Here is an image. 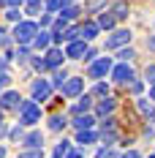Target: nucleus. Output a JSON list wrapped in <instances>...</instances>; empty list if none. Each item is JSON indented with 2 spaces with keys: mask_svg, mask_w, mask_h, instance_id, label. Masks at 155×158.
<instances>
[{
  "mask_svg": "<svg viewBox=\"0 0 155 158\" xmlns=\"http://www.w3.org/2000/svg\"><path fill=\"white\" fill-rule=\"evenodd\" d=\"M35 35H38V25L35 22H30V19L16 22V27H14V41L16 44H30V41H35Z\"/></svg>",
  "mask_w": 155,
  "mask_h": 158,
  "instance_id": "nucleus-1",
  "label": "nucleus"
},
{
  "mask_svg": "<svg viewBox=\"0 0 155 158\" xmlns=\"http://www.w3.org/2000/svg\"><path fill=\"white\" fill-rule=\"evenodd\" d=\"M41 120V104L38 101H25L19 106V123L22 126H35Z\"/></svg>",
  "mask_w": 155,
  "mask_h": 158,
  "instance_id": "nucleus-2",
  "label": "nucleus"
},
{
  "mask_svg": "<svg viewBox=\"0 0 155 158\" xmlns=\"http://www.w3.org/2000/svg\"><path fill=\"white\" fill-rule=\"evenodd\" d=\"M112 68H114V60H112V57H98V60L90 63L87 77L90 79H101V77H106V74H112Z\"/></svg>",
  "mask_w": 155,
  "mask_h": 158,
  "instance_id": "nucleus-3",
  "label": "nucleus"
},
{
  "mask_svg": "<svg viewBox=\"0 0 155 158\" xmlns=\"http://www.w3.org/2000/svg\"><path fill=\"white\" fill-rule=\"evenodd\" d=\"M112 79H114L117 85H131V82H133V68L128 63H117L112 68Z\"/></svg>",
  "mask_w": 155,
  "mask_h": 158,
  "instance_id": "nucleus-4",
  "label": "nucleus"
},
{
  "mask_svg": "<svg viewBox=\"0 0 155 158\" xmlns=\"http://www.w3.org/2000/svg\"><path fill=\"white\" fill-rule=\"evenodd\" d=\"M33 93V101H47L49 95H52V82H47V79H35L30 87Z\"/></svg>",
  "mask_w": 155,
  "mask_h": 158,
  "instance_id": "nucleus-5",
  "label": "nucleus"
},
{
  "mask_svg": "<svg viewBox=\"0 0 155 158\" xmlns=\"http://www.w3.org/2000/svg\"><path fill=\"white\" fill-rule=\"evenodd\" d=\"M82 90H84V79H82V77H68V82L60 87V93H63V95H68V98L79 95Z\"/></svg>",
  "mask_w": 155,
  "mask_h": 158,
  "instance_id": "nucleus-6",
  "label": "nucleus"
},
{
  "mask_svg": "<svg viewBox=\"0 0 155 158\" xmlns=\"http://www.w3.org/2000/svg\"><path fill=\"white\" fill-rule=\"evenodd\" d=\"M131 41V30H114L112 35L106 38V49H120Z\"/></svg>",
  "mask_w": 155,
  "mask_h": 158,
  "instance_id": "nucleus-7",
  "label": "nucleus"
},
{
  "mask_svg": "<svg viewBox=\"0 0 155 158\" xmlns=\"http://www.w3.org/2000/svg\"><path fill=\"white\" fill-rule=\"evenodd\" d=\"M22 144H25L27 150H44V134H41V131H30V134H25Z\"/></svg>",
  "mask_w": 155,
  "mask_h": 158,
  "instance_id": "nucleus-8",
  "label": "nucleus"
},
{
  "mask_svg": "<svg viewBox=\"0 0 155 158\" xmlns=\"http://www.w3.org/2000/svg\"><path fill=\"white\" fill-rule=\"evenodd\" d=\"M65 55H68L71 60H82V57L87 55V41H71L68 49H65Z\"/></svg>",
  "mask_w": 155,
  "mask_h": 158,
  "instance_id": "nucleus-9",
  "label": "nucleus"
},
{
  "mask_svg": "<svg viewBox=\"0 0 155 158\" xmlns=\"http://www.w3.org/2000/svg\"><path fill=\"white\" fill-rule=\"evenodd\" d=\"M19 93L16 90H8V93L0 95V109H19Z\"/></svg>",
  "mask_w": 155,
  "mask_h": 158,
  "instance_id": "nucleus-10",
  "label": "nucleus"
},
{
  "mask_svg": "<svg viewBox=\"0 0 155 158\" xmlns=\"http://www.w3.org/2000/svg\"><path fill=\"white\" fill-rule=\"evenodd\" d=\"M63 57H68V55H63V49H47V57H44V60H47V65L49 68H60V63H63Z\"/></svg>",
  "mask_w": 155,
  "mask_h": 158,
  "instance_id": "nucleus-11",
  "label": "nucleus"
},
{
  "mask_svg": "<svg viewBox=\"0 0 155 158\" xmlns=\"http://www.w3.org/2000/svg\"><path fill=\"white\" fill-rule=\"evenodd\" d=\"M93 126H95L93 114H76V117H74V128H76V131H87V128H93Z\"/></svg>",
  "mask_w": 155,
  "mask_h": 158,
  "instance_id": "nucleus-12",
  "label": "nucleus"
},
{
  "mask_svg": "<svg viewBox=\"0 0 155 158\" xmlns=\"http://www.w3.org/2000/svg\"><path fill=\"white\" fill-rule=\"evenodd\" d=\"M79 30H82V41H93L95 35H98V25L95 22H84Z\"/></svg>",
  "mask_w": 155,
  "mask_h": 158,
  "instance_id": "nucleus-13",
  "label": "nucleus"
},
{
  "mask_svg": "<svg viewBox=\"0 0 155 158\" xmlns=\"http://www.w3.org/2000/svg\"><path fill=\"white\" fill-rule=\"evenodd\" d=\"M76 35H82V30H79V27H65V30L60 33V35H55V41H68V44H71V41H76Z\"/></svg>",
  "mask_w": 155,
  "mask_h": 158,
  "instance_id": "nucleus-14",
  "label": "nucleus"
},
{
  "mask_svg": "<svg viewBox=\"0 0 155 158\" xmlns=\"http://www.w3.org/2000/svg\"><path fill=\"white\" fill-rule=\"evenodd\" d=\"M114 106H117V101L106 95V98H104V101L98 104V114H101V117H106V114H112V112H114Z\"/></svg>",
  "mask_w": 155,
  "mask_h": 158,
  "instance_id": "nucleus-15",
  "label": "nucleus"
},
{
  "mask_svg": "<svg viewBox=\"0 0 155 158\" xmlns=\"http://www.w3.org/2000/svg\"><path fill=\"white\" fill-rule=\"evenodd\" d=\"M98 139V134H95L93 128H87V131H76V142L79 144H93Z\"/></svg>",
  "mask_w": 155,
  "mask_h": 158,
  "instance_id": "nucleus-16",
  "label": "nucleus"
},
{
  "mask_svg": "<svg viewBox=\"0 0 155 158\" xmlns=\"http://www.w3.org/2000/svg\"><path fill=\"white\" fill-rule=\"evenodd\" d=\"M114 22H117V19H114L112 11H104V14L98 16V27H104V30H112V27H114Z\"/></svg>",
  "mask_w": 155,
  "mask_h": 158,
  "instance_id": "nucleus-17",
  "label": "nucleus"
},
{
  "mask_svg": "<svg viewBox=\"0 0 155 158\" xmlns=\"http://www.w3.org/2000/svg\"><path fill=\"white\" fill-rule=\"evenodd\" d=\"M49 41H52V33L41 30L38 35H35V41H33V47H35V49H47V47H49Z\"/></svg>",
  "mask_w": 155,
  "mask_h": 158,
  "instance_id": "nucleus-18",
  "label": "nucleus"
},
{
  "mask_svg": "<svg viewBox=\"0 0 155 158\" xmlns=\"http://www.w3.org/2000/svg\"><path fill=\"white\" fill-rule=\"evenodd\" d=\"M90 106H93V101H90V95H84V98H79V104L74 106V114H87Z\"/></svg>",
  "mask_w": 155,
  "mask_h": 158,
  "instance_id": "nucleus-19",
  "label": "nucleus"
},
{
  "mask_svg": "<svg viewBox=\"0 0 155 158\" xmlns=\"http://www.w3.org/2000/svg\"><path fill=\"white\" fill-rule=\"evenodd\" d=\"M112 14H114V19H128V6H125L123 0L114 3V6H112Z\"/></svg>",
  "mask_w": 155,
  "mask_h": 158,
  "instance_id": "nucleus-20",
  "label": "nucleus"
},
{
  "mask_svg": "<svg viewBox=\"0 0 155 158\" xmlns=\"http://www.w3.org/2000/svg\"><path fill=\"white\" fill-rule=\"evenodd\" d=\"M76 16H79V8H76V6H65V8L60 11V19H63V22H71V19H76Z\"/></svg>",
  "mask_w": 155,
  "mask_h": 158,
  "instance_id": "nucleus-21",
  "label": "nucleus"
},
{
  "mask_svg": "<svg viewBox=\"0 0 155 158\" xmlns=\"http://www.w3.org/2000/svg\"><path fill=\"white\" fill-rule=\"evenodd\" d=\"M65 82H68V74H65L63 68H57V71H55V77H52V87H63Z\"/></svg>",
  "mask_w": 155,
  "mask_h": 158,
  "instance_id": "nucleus-22",
  "label": "nucleus"
},
{
  "mask_svg": "<svg viewBox=\"0 0 155 158\" xmlns=\"http://www.w3.org/2000/svg\"><path fill=\"white\" fill-rule=\"evenodd\" d=\"M68 126V123H65V117H60V114H52V117H49V128H52V131H60V128H65Z\"/></svg>",
  "mask_w": 155,
  "mask_h": 158,
  "instance_id": "nucleus-23",
  "label": "nucleus"
},
{
  "mask_svg": "<svg viewBox=\"0 0 155 158\" xmlns=\"http://www.w3.org/2000/svg\"><path fill=\"white\" fill-rule=\"evenodd\" d=\"M65 6H68V0H47V8H49V11H55V14H60Z\"/></svg>",
  "mask_w": 155,
  "mask_h": 158,
  "instance_id": "nucleus-24",
  "label": "nucleus"
},
{
  "mask_svg": "<svg viewBox=\"0 0 155 158\" xmlns=\"http://www.w3.org/2000/svg\"><path fill=\"white\" fill-rule=\"evenodd\" d=\"M139 109H141L144 117H155V106H153V104H147L144 98H139Z\"/></svg>",
  "mask_w": 155,
  "mask_h": 158,
  "instance_id": "nucleus-25",
  "label": "nucleus"
},
{
  "mask_svg": "<svg viewBox=\"0 0 155 158\" xmlns=\"http://www.w3.org/2000/svg\"><path fill=\"white\" fill-rule=\"evenodd\" d=\"M117 57H120V60H123V63H131V60H133V57H136V52H133V49L128 47V49H120V55H117Z\"/></svg>",
  "mask_w": 155,
  "mask_h": 158,
  "instance_id": "nucleus-26",
  "label": "nucleus"
},
{
  "mask_svg": "<svg viewBox=\"0 0 155 158\" xmlns=\"http://www.w3.org/2000/svg\"><path fill=\"white\" fill-rule=\"evenodd\" d=\"M65 156H68V142L63 139V142L55 147V158H65Z\"/></svg>",
  "mask_w": 155,
  "mask_h": 158,
  "instance_id": "nucleus-27",
  "label": "nucleus"
},
{
  "mask_svg": "<svg viewBox=\"0 0 155 158\" xmlns=\"http://www.w3.org/2000/svg\"><path fill=\"white\" fill-rule=\"evenodd\" d=\"M93 93H95V95H104V98H106V95H109V85H106V82H98V85L93 87Z\"/></svg>",
  "mask_w": 155,
  "mask_h": 158,
  "instance_id": "nucleus-28",
  "label": "nucleus"
},
{
  "mask_svg": "<svg viewBox=\"0 0 155 158\" xmlns=\"http://www.w3.org/2000/svg\"><path fill=\"white\" fill-rule=\"evenodd\" d=\"M16 158H44V150H25V153H19Z\"/></svg>",
  "mask_w": 155,
  "mask_h": 158,
  "instance_id": "nucleus-29",
  "label": "nucleus"
},
{
  "mask_svg": "<svg viewBox=\"0 0 155 158\" xmlns=\"http://www.w3.org/2000/svg\"><path fill=\"white\" fill-rule=\"evenodd\" d=\"M41 6H44V0H27V14H38Z\"/></svg>",
  "mask_w": 155,
  "mask_h": 158,
  "instance_id": "nucleus-30",
  "label": "nucleus"
},
{
  "mask_svg": "<svg viewBox=\"0 0 155 158\" xmlns=\"http://www.w3.org/2000/svg\"><path fill=\"white\" fill-rule=\"evenodd\" d=\"M6 16H8L11 22H22V14H19V8H8V11H6Z\"/></svg>",
  "mask_w": 155,
  "mask_h": 158,
  "instance_id": "nucleus-31",
  "label": "nucleus"
},
{
  "mask_svg": "<svg viewBox=\"0 0 155 158\" xmlns=\"http://www.w3.org/2000/svg\"><path fill=\"white\" fill-rule=\"evenodd\" d=\"M33 68H35V71H47L49 65H47V60H41V57H35V60H33Z\"/></svg>",
  "mask_w": 155,
  "mask_h": 158,
  "instance_id": "nucleus-32",
  "label": "nucleus"
},
{
  "mask_svg": "<svg viewBox=\"0 0 155 158\" xmlns=\"http://www.w3.org/2000/svg\"><path fill=\"white\" fill-rule=\"evenodd\" d=\"M141 90H144V82H136V79H133V82H131V93H133V95H139Z\"/></svg>",
  "mask_w": 155,
  "mask_h": 158,
  "instance_id": "nucleus-33",
  "label": "nucleus"
},
{
  "mask_svg": "<svg viewBox=\"0 0 155 158\" xmlns=\"http://www.w3.org/2000/svg\"><path fill=\"white\" fill-rule=\"evenodd\" d=\"M0 6H6V8H19L22 0H0Z\"/></svg>",
  "mask_w": 155,
  "mask_h": 158,
  "instance_id": "nucleus-34",
  "label": "nucleus"
},
{
  "mask_svg": "<svg viewBox=\"0 0 155 158\" xmlns=\"http://www.w3.org/2000/svg\"><path fill=\"white\" fill-rule=\"evenodd\" d=\"M144 74H147V82H153V85H155V63L147 65V71H144Z\"/></svg>",
  "mask_w": 155,
  "mask_h": 158,
  "instance_id": "nucleus-35",
  "label": "nucleus"
},
{
  "mask_svg": "<svg viewBox=\"0 0 155 158\" xmlns=\"http://www.w3.org/2000/svg\"><path fill=\"white\" fill-rule=\"evenodd\" d=\"M3 47H8V33L0 27V49H3Z\"/></svg>",
  "mask_w": 155,
  "mask_h": 158,
  "instance_id": "nucleus-36",
  "label": "nucleus"
},
{
  "mask_svg": "<svg viewBox=\"0 0 155 158\" xmlns=\"http://www.w3.org/2000/svg\"><path fill=\"white\" fill-rule=\"evenodd\" d=\"M8 82H11V79H8V74H6V71H0V90H3Z\"/></svg>",
  "mask_w": 155,
  "mask_h": 158,
  "instance_id": "nucleus-37",
  "label": "nucleus"
},
{
  "mask_svg": "<svg viewBox=\"0 0 155 158\" xmlns=\"http://www.w3.org/2000/svg\"><path fill=\"white\" fill-rule=\"evenodd\" d=\"M11 139H25V134H22V128H19V126L11 131Z\"/></svg>",
  "mask_w": 155,
  "mask_h": 158,
  "instance_id": "nucleus-38",
  "label": "nucleus"
},
{
  "mask_svg": "<svg viewBox=\"0 0 155 158\" xmlns=\"http://www.w3.org/2000/svg\"><path fill=\"white\" fill-rule=\"evenodd\" d=\"M120 158H141V156H139V150H128V153H123Z\"/></svg>",
  "mask_w": 155,
  "mask_h": 158,
  "instance_id": "nucleus-39",
  "label": "nucleus"
},
{
  "mask_svg": "<svg viewBox=\"0 0 155 158\" xmlns=\"http://www.w3.org/2000/svg\"><path fill=\"white\" fill-rule=\"evenodd\" d=\"M101 3H104V0H93V3H90V11H98V8H101Z\"/></svg>",
  "mask_w": 155,
  "mask_h": 158,
  "instance_id": "nucleus-40",
  "label": "nucleus"
},
{
  "mask_svg": "<svg viewBox=\"0 0 155 158\" xmlns=\"http://www.w3.org/2000/svg\"><path fill=\"white\" fill-rule=\"evenodd\" d=\"M65 158H82V153H79V150H71V153H68Z\"/></svg>",
  "mask_w": 155,
  "mask_h": 158,
  "instance_id": "nucleus-41",
  "label": "nucleus"
},
{
  "mask_svg": "<svg viewBox=\"0 0 155 158\" xmlns=\"http://www.w3.org/2000/svg\"><path fill=\"white\" fill-rule=\"evenodd\" d=\"M147 49H153V52H155V35H153V38H147Z\"/></svg>",
  "mask_w": 155,
  "mask_h": 158,
  "instance_id": "nucleus-42",
  "label": "nucleus"
},
{
  "mask_svg": "<svg viewBox=\"0 0 155 158\" xmlns=\"http://www.w3.org/2000/svg\"><path fill=\"white\" fill-rule=\"evenodd\" d=\"M0 71H6V57H0Z\"/></svg>",
  "mask_w": 155,
  "mask_h": 158,
  "instance_id": "nucleus-43",
  "label": "nucleus"
},
{
  "mask_svg": "<svg viewBox=\"0 0 155 158\" xmlns=\"http://www.w3.org/2000/svg\"><path fill=\"white\" fill-rule=\"evenodd\" d=\"M150 98H153V101H155V85H153V87H150Z\"/></svg>",
  "mask_w": 155,
  "mask_h": 158,
  "instance_id": "nucleus-44",
  "label": "nucleus"
},
{
  "mask_svg": "<svg viewBox=\"0 0 155 158\" xmlns=\"http://www.w3.org/2000/svg\"><path fill=\"white\" fill-rule=\"evenodd\" d=\"M0 158H6V147L3 144H0Z\"/></svg>",
  "mask_w": 155,
  "mask_h": 158,
  "instance_id": "nucleus-45",
  "label": "nucleus"
},
{
  "mask_svg": "<svg viewBox=\"0 0 155 158\" xmlns=\"http://www.w3.org/2000/svg\"><path fill=\"white\" fill-rule=\"evenodd\" d=\"M0 123H3V112H0Z\"/></svg>",
  "mask_w": 155,
  "mask_h": 158,
  "instance_id": "nucleus-46",
  "label": "nucleus"
},
{
  "mask_svg": "<svg viewBox=\"0 0 155 158\" xmlns=\"http://www.w3.org/2000/svg\"><path fill=\"white\" fill-rule=\"evenodd\" d=\"M150 158H155V156H150Z\"/></svg>",
  "mask_w": 155,
  "mask_h": 158,
  "instance_id": "nucleus-47",
  "label": "nucleus"
}]
</instances>
